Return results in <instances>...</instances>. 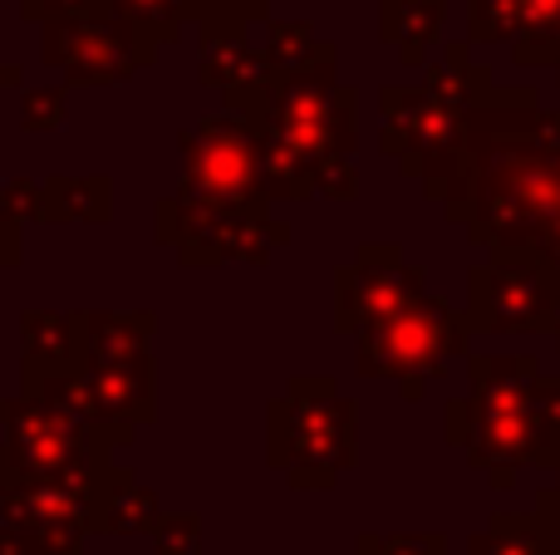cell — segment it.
<instances>
[{"label":"cell","mask_w":560,"mask_h":555,"mask_svg":"<svg viewBox=\"0 0 560 555\" xmlns=\"http://www.w3.org/2000/svg\"><path fill=\"white\" fill-rule=\"evenodd\" d=\"M79 383H84V418L94 428L133 433L143 423H153L158 413L153 354L118 359V364H79Z\"/></svg>","instance_id":"obj_15"},{"label":"cell","mask_w":560,"mask_h":555,"mask_svg":"<svg viewBox=\"0 0 560 555\" xmlns=\"http://www.w3.org/2000/svg\"><path fill=\"white\" fill-rule=\"evenodd\" d=\"M39 192H45L39 222H104L114 206L108 177H49L39 182Z\"/></svg>","instance_id":"obj_21"},{"label":"cell","mask_w":560,"mask_h":555,"mask_svg":"<svg viewBox=\"0 0 560 555\" xmlns=\"http://www.w3.org/2000/svg\"><path fill=\"white\" fill-rule=\"evenodd\" d=\"M5 442H0V482H49V487H79L89 492L94 477L108 468V448L128 442L133 433L94 428L69 413L49 409L39 399H10L0 403Z\"/></svg>","instance_id":"obj_5"},{"label":"cell","mask_w":560,"mask_h":555,"mask_svg":"<svg viewBox=\"0 0 560 555\" xmlns=\"http://www.w3.org/2000/svg\"><path fill=\"white\" fill-rule=\"evenodd\" d=\"M428 295V271L404 256L398 241H364L354 261L335 271V330L354 340L359 330L408 310Z\"/></svg>","instance_id":"obj_12"},{"label":"cell","mask_w":560,"mask_h":555,"mask_svg":"<svg viewBox=\"0 0 560 555\" xmlns=\"http://www.w3.org/2000/svg\"><path fill=\"white\" fill-rule=\"evenodd\" d=\"M20 114H25L20 118L25 133H55L69 114V98H65V88H30L25 104H20Z\"/></svg>","instance_id":"obj_27"},{"label":"cell","mask_w":560,"mask_h":555,"mask_svg":"<svg viewBox=\"0 0 560 555\" xmlns=\"http://www.w3.org/2000/svg\"><path fill=\"white\" fill-rule=\"evenodd\" d=\"M467 45H512L522 69L560 59V0H467Z\"/></svg>","instance_id":"obj_14"},{"label":"cell","mask_w":560,"mask_h":555,"mask_svg":"<svg viewBox=\"0 0 560 555\" xmlns=\"http://www.w3.org/2000/svg\"><path fill=\"white\" fill-rule=\"evenodd\" d=\"M551 69H556V74H560V59H556V64H551Z\"/></svg>","instance_id":"obj_37"},{"label":"cell","mask_w":560,"mask_h":555,"mask_svg":"<svg viewBox=\"0 0 560 555\" xmlns=\"http://www.w3.org/2000/svg\"><path fill=\"white\" fill-rule=\"evenodd\" d=\"M354 555H447V541L433 531H394V536H359Z\"/></svg>","instance_id":"obj_25"},{"label":"cell","mask_w":560,"mask_h":555,"mask_svg":"<svg viewBox=\"0 0 560 555\" xmlns=\"http://www.w3.org/2000/svg\"><path fill=\"white\" fill-rule=\"evenodd\" d=\"M443 212L487 256L541 261L560 241V108L536 104L532 84L492 88L467 114L457 187Z\"/></svg>","instance_id":"obj_1"},{"label":"cell","mask_w":560,"mask_h":555,"mask_svg":"<svg viewBox=\"0 0 560 555\" xmlns=\"http://www.w3.org/2000/svg\"><path fill=\"white\" fill-rule=\"evenodd\" d=\"M339 49L319 39L315 59L295 74H261L232 88L226 114L246 118L256 133L285 143L315 173V197L354 202L359 197V94L335 74Z\"/></svg>","instance_id":"obj_2"},{"label":"cell","mask_w":560,"mask_h":555,"mask_svg":"<svg viewBox=\"0 0 560 555\" xmlns=\"http://www.w3.org/2000/svg\"><path fill=\"white\" fill-rule=\"evenodd\" d=\"M10 84H20V64H10V59L0 55V94H5Z\"/></svg>","instance_id":"obj_33"},{"label":"cell","mask_w":560,"mask_h":555,"mask_svg":"<svg viewBox=\"0 0 560 555\" xmlns=\"http://www.w3.org/2000/svg\"><path fill=\"white\" fill-rule=\"evenodd\" d=\"M546 555H556V551H546Z\"/></svg>","instance_id":"obj_39"},{"label":"cell","mask_w":560,"mask_h":555,"mask_svg":"<svg viewBox=\"0 0 560 555\" xmlns=\"http://www.w3.org/2000/svg\"><path fill=\"white\" fill-rule=\"evenodd\" d=\"M39 212H45V192H39V182H30V177L5 182V192H0V216H5V222L30 226V222H39Z\"/></svg>","instance_id":"obj_28"},{"label":"cell","mask_w":560,"mask_h":555,"mask_svg":"<svg viewBox=\"0 0 560 555\" xmlns=\"http://www.w3.org/2000/svg\"><path fill=\"white\" fill-rule=\"evenodd\" d=\"M20 334H25V383L45 379V374H65L79 364V315L30 310L20 320Z\"/></svg>","instance_id":"obj_20"},{"label":"cell","mask_w":560,"mask_h":555,"mask_svg":"<svg viewBox=\"0 0 560 555\" xmlns=\"http://www.w3.org/2000/svg\"><path fill=\"white\" fill-rule=\"evenodd\" d=\"M158 241L173 246L183 265H261L276 246L290 241V226L271 216V206H187L167 197L158 206Z\"/></svg>","instance_id":"obj_9"},{"label":"cell","mask_w":560,"mask_h":555,"mask_svg":"<svg viewBox=\"0 0 560 555\" xmlns=\"http://www.w3.org/2000/svg\"><path fill=\"white\" fill-rule=\"evenodd\" d=\"M526 521H532V531L541 536V546L560 555V468H556L551 487L536 492V507L526 511Z\"/></svg>","instance_id":"obj_29"},{"label":"cell","mask_w":560,"mask_h":555,"mask_svg":"<svg viewBox=\"0 0 560 555\" xmlns=\"http://www.w3.org/2000/svg\"><path fill=\"white\" fill-rule=\"evenodd\" d=\"M497 88L487 64H472V45H447L418 69V84L378 88V147L398 173L423 182V197L438 206L453 202L457 163L467 143V114Z\"/></svg>","instance_id":"obj_3"},{"label":"cell","mask_w":560,"mask_h":555,"mask_svg":"<svg viewBox=\"0 0 560 555\" xmlns=\"http://www.w3.org/2000/svg\"><path fill=\"white\" fill-rule=\"evenodd\" d=\"M551 340L560 344V300H556V330H551Z\"/></svg>","instance_id":"obj_36"},{"label":"cell","mask_w":560,"mask_h":555,"mask_svg":"<svg viewBox=\"0 0 560 555\" xmlns=\"http://www.w3.org/2000/svg\"><path fill=\"white\" fill-rule=\"evenodd\" d=\"M0 555H25V551H20V541L10 536V531H0Z\"/></svg>","instance_id":"obj_35"},{"label":"cell","mask_w":560,"mask_h":555,"mask_svg":"<svg viewBox=\"0 0 560 555\" xmlns=\"http://www.w3.org/2000/svg\"><path fill=\"white\" fill-rule=\"evenodd\" d=\"M467 555H546L541 536L532 531V521H526V511L516 517V511H502V517H492V527L477 531V536H467Z\"/></svg>","instance_id":"obj_24"},{"label":"cell","mask_w":560,"mask_h":555,"mask_svg":"<svg viewBox=\"0 0 560 555\" xmlns=\"http://www.w3.org/2000/svg\"><path fill=\"white\" fill-rule=\"evenodd\" d=\"M256 20H266V0H202V20H197V25L252 29Z\"/></svg>","instance_id":"obj_30"},{"label":"cell","mask_w":560,"mask_h":555,"mask_svg":"<svg viewBox=\"0 0 560 555\" xmlns=\"http://www.w3.org/2000/svg\"><path fill=\"white\" fill-rule=\"evenodd\" d=\"M158 320L148 310L133 315H79V364H118V359H138L148 354Z\"/></svg>","instance_id":"obj_19"},{"label":"cell","mask_w":560,"mask_h":555,"mask_svg":"<svg viewBox=\"0 0 560 555\" xmlns=\"http://www.w3.org/2000/svg\"><path fill=\"white\" fill-rule=\"evenodd\" d=\"M20 15L55 25V20H84V15H104V0H20Z\"/></svg>","instance_id":"obj_31"},{"label":"cell","mask_w":560,"mask_h":555,"mask_svg":"<svg viewBox=\"0 0 560 555\" xmlns=\"http://www.w3.org/2000/svg\"><path fill=\"white\" fill-rule=\"evenodd\" d=\"M467 350H472V330H467L463 310H453L438 295H423L418 305L354 334V369L364 379L433 383Z\"/></svg>","instance_id":"obj_6"},{"label":"cell","mask_w":560,"mask_h":555,"mask_svg":"<svg viewBox=\"0 0 560 555\" xmlns=\"http://www.w3.org/2000/svg\"><path fill=\"white\" fill-rule=\"evenodd\" d=\"M163 511L158 497L128 468H104L89 487V527L108 536H153Z\"/></svg>","instance_id":"obj_16"},{"label":"cell","mask_w":560,"mask_h":555,"mask_svg":"<svg viewBox=\"0 0 560 555\" xmlns=\"http://www.w3.org/2000/svg\"><path fill=\"white\" fill-rule=\"evenodd\" d=\"M443 438L467 452L472 468L492 477L497 492L516 487L522 468H560V374L551 399L536 413H477L467 399H453L443 409Z\"/></svg>","instance_id":"obj_7"},{"label":"cell","mask_w":560,"mask_h":555,"mask_svg":"<svg viewBox=\"0 0 560 555\" xmlns=\"http://www.w3.org/2000/svg\"><path fill=\"white\" fill-rule=\"evenodd\" d=\"M197 74H202L207 88L232 94V88L266 74L261 45H252L246 29H232V25H197Z\"/></svg>","instance_id":"obj_17"},{"label":"cell","mask_w":560,"mask_h":555,"mask_svg":"<svg viewBox=\"0 0 560 555\" xmlns=\"http://www.w3.org/2000/svg\"><path fill=\"white\" fill-rule=\"evenodd\" d=\"M319 39L310 20H266V39H261V59L266 74H295L315 59Z\"/></svg>","instance_id":"obj_23"},{"label":"cell","mask_w":560,"mask_h":555,"mask_svg":"<svg viewBox=\"0 0 560 555\" xmlns=\"http://www.w3.org/2000/svg\"><path fill=\"white\" fill-rule=\"evenodd\" d=\"M183 147V182H177V202L187 206H271L256 182V133L246 118L236 114H207L192 128L177 133Z\"/></svg>","instance_id":"obj_8"},{"label":"cell","mask_w":560,"mask_h":555,"mask_svg":"<svg viewBox=\"0 0 560 555\" xmlns=\"http://www.w3.org/2000/svg\"><path fill=\"white\" fill-rule=\"evenodd\" d=\"M5 527L25 555H79L89 527V492L49 482H0Z\"/></svg>","instance_id":"obj_13"},{"label":"cell","mask_w":560,"mask_h":555,"mask_svg":"<svg viewBox=\"0 0 560 555\" xmlns=\"http://www.w3.org/2000/svg\"><path fill=\"white\" fill-rule=\"evenodd\" d=\"M39 55L49 69L65 74V84H128L158 59V39L114 15H84L45 25Z\"/></svg>","instance_id":"obj_11"},{"label":"cell","mask_w":560,"mask_h":555,"mask_svg":"<svg viewBox=\"0 0 560 555\" xmlns=\"http://www.w3.org/2000/svg\"><path fill=\"white\" fill-rule=\"evenodd\" d=\"M153 555H202V521L192 511L163 517L153 531Z\"/></svg>","instance_id":"obj_26"},{"label":"cell","mask_w":560,"mask_h":555,"mask_svg":"<svg viewBox=\"0 0 560 555\" xmlns=\"http://www.w3.org/2000/svg\"><path fill=\"white\" fill-rule=\"evenodd\" d=\"M15 261H20V226L0 216V271H5V265H15Z\"/></svg>","instance_id":"obj_32"},{"label":"cell","mask_w":560,"mask_h":555,"mask_svg":"<svg viewBox=\"0 0 560 555\" xmlns=\"http://www.w3.org/2000/svg\"><path fill=\"white\" fill-rule=\"evenodd\" d=\"M104 15L124 20V25L143 29L148 39L167 45V39H177L187 25L202 20V0H104Z\"/></svg>","instance_id":"obj_22"},{"label":"cell","mask_w":560,"mask_h":555,"mask_svg":"<svg viewBox=\"0 0 560 555\" xmlns=\"http://www.w3.org/2000/svg\"><path fill=\"white\" fill-rule=\"evenodd\" d=\"M438 5H447V0H438Z\"/></svg>","instance_id":"obj_38"},{"label":"cell","mask_w":560,"mask_h":555,"mask_svg":"<svg viewBox=\"0 0 560 555\" xmlns=\"http://www.w3.org/2000/svg\"><path fill=\"white\" fill-rule=\"evenodd\" d=\"M556 281L532 256H487L467 271L463 320L472 334H551L556 330Z\"/></svg>","instance_id":"obj_10"},{"label":"cell","mask_w":560,"mask_h":555,"mask_svg":"<svg viewBox=\"0 0 560 555\" xmlns=\"http://www.w3.org/2000/svg\"><path fill=\"white\" fill-rule=\"evenodd\" d=\"M447 5L438 0H384L378 5V35L398 49L408 69H423L433 59V45L443 39Z\"/></svg>","instance_id":"obj_18"},{"label":"cell","mask_w":560,"mask_h":555,"mask_svg":"<svg viewBox=\"0 0 560 555\" xmlns=\"http://www.w3.org/2000/svg\"><path fill=\"white\" fill-rule=\"evenodd\" d=\"M541 265H546V271H551V281H556V291H560V241H556L551 251L541 256Z\"/></svg>","instance_id":"obj_34"},{"label":"cell","mask_w":560,"mask_h":555,"mask_svg":"<svg viewBox=\"0 0 560 555\" xmlns=\"http://www.w3.org/2000/svg\"><path fill=\"white\" fill-rule=\"evenodd\" d=\"M266 458L295 492H329L359 462V403L335 379H290L266 409Z\"/></svg>","instance_id":"obj_4"}]
</instances>
